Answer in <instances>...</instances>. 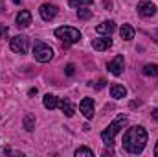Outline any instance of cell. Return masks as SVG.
Masks as SVG:
<instances>
[{
  "mask_svg": "<svg viewBox=\"0 0 158 157\" xmlns=\"http://www.w3.org/2000/svg\"><path fill=\"white\" fill-rule=\"evenodd\" d=\"M105 83H107L105 79H99V81L96 83V87H98V89H101V87H105Z\"/></svg>",
  "mask_w": 158,
  "mask_h": 157,
  "instance_id": "cb8c5ba5",
  "label": "cell"
},
{
  "mask_svg": "<svg viewBox=\"0 0 158 157\" xmlns=\"http://www.w3.org/2000/svg\"><path fill=\"white\" fill-rule=\"evenodd\" d=\"M96 32L99 35H112L116 32V24L112 20H105V22H101V24L96 26Z\"/></svg>",
  "mask_w": 158,
  "mask_h": 157,
  "instance_id": "30bf717a",
  "label": "cell"
},
{
  "mask_svg": "<svg viewBox=\"0 0 158 157\" xmlns=\"http://www.w3.org/2000/svg\"><path fill=\"white\" fill-rule=\"evenodd\" d=\"M136 9H138V13H140L142 17H145V19L156 15V6H155L153 2H147V0H145V2H140Z\"/></svg>",
  "mask_w": 158,
  "mask_h": 157,
  "instance_id": "52a82bcc",
  "label": "cell"
},
{
  "mask_svg": "<svg viewBox=\"0 0 158 157\" xmlns=\"http://www.w3.org/2000/svg\"><path fill=\"white\" fill-rule=\"evenodd\" d=\"M9 46L15 54H26L28 48H30V39L26 35H15L9 43Z\"/></svg>",
  "mask_w": 158,
  "mask_h": 157,
  "instance_id": "5b68a950",
  "label": "cell"
},
{
  "mask_svg": "<svg viewBox=\"0 0 158 157\" xmlns=\"http://www.w3.org/2000/svg\"><path fill=\"white\" fill-rule=\"evenodd\" d=\"M119 35H121V39L123 41L134 39V28H132L131 24H123V26L119 28Z\"/></svg>",
  "mask_w": 158,
  "mask_h": 157,
  "instance_id": "2e32d148",
  "label": "cell"
},
{
  "mask_svg": "<svg viewBox=\"0 0 158 157\" xmlns=\"http://www.w3.org/2000/svg\"><path fill=\"white\" fill-rule=\"evenodd\" d=\"M142 72H143L145 76H158V65H155V63H147V65L142 69Z\"/></svg>",
  "mask_w": 158,
  "mask_h": 157,
  "instance_id": "e0dca14e",
  "label": "cell"
},
{
  "mask_svg": "<svg viewBox=\"0 0 158 157\" xmlns=\"http://www.w3.org/2000/svg\"><path fill=\"white\" fill-rule=\"evenodd\" d=\"M13 2H15V4H20V2H22V0H13Z\"/></svg>",
  "mask_w": 158,
  "mask_h": 157,
  "instance_id": "4dcf8cb0",
  "label": "cell"
},
{
  "mask_svg": "<svg viewBox=\"0 0 158 157\" xmlns=\"http://www.w3.org/2000/svg\"><path fill=\"white\" fill-rule=\"evenodd\" d=\"M105 7H107V9H110V7H112V4H110L109 0H105Z\"/></svg>",
  "mask_w": 158,
  "mask_h": 157,
  "instance_id": "4316f807",
  "label": "cell"
},
{
  "mask_svg": "<svg viewBox=\"0 0 158 157\" xmlns=\"http://www.w3.org/2000/svg\"><path fill=\"white\" fill-rule=\"evenodd\" d=\"M145 142H147V131L142 126H132L123 135V148L132 155L142 154L145 148Z\"/></svg>",
  "mask_w": 158,
  "mask_h": 157,
  "instance_id": "6da1fadb",
  "label": "cell"
},
{
  "mask_svg": "<svg viewBox=\"0 0 158 157\" xmlns=\"http://www.w3.org/2000/svg\"><path fill=\"white\" fill-rule=\"evenodd\" d=\"M33 56H35V59L40 61V63H48V61L53 59V50H52L48 44L37 41V43L33 44Z\"/></svg>",
  "mask_w": 158,
  "mask_h": 157,
  "instance_id": "277c9868",
  "label": "cell"
},
{
  "mask_svg": "<svg viewBox=\"0 0 158 157\" xmlns=\"http://www.w3.org/2000/svg\"><path fill=\"white\" fill-rule=\"evenodd\" d=\"M125 126H127V117H125V115H119L116 120H112V122L109 124L107 129L101 131V139H103V142H105L107 146H112V144H114V137L118 135Z\"/></svg>",
  "mask_w": 158,
  "mask_h": 157,
  "instance_id": "7a4b0ae2",
  "label": "cell"
},
{
  "mask_svg": "<svg viewBox=\"0 0 158 157\" xmlns=\"http://www.w3.org/2000/svg\"><path fill=\"white\" fill-rule=\"evenodd\" d=\"M112 154H114L112 150H105V152H103V155H105V157H107V155H112Z\"/></svg>",
  "mask_w": 158,
  "mask_h": 157,
  "instance_id": "d4e9b609",
  "label": "cell"
},
{
  "mask_svg": "<svg viewBox=\"0 0 158 157\" xmlns=\"http://www.w3.org/2000/svg\"><path fill=\"white\" fill-rule=\"evenodd\" d=\"M42 104H44V107L46 109H55V107H59V98L57 96H53V94H46L44 98H42Z\"/></svg>",
  "mask_w": 158,
  "mask_h": 157,
  "instance_id": "5bb4252c",
  "label": "cell"
},
{
  "mask_svg": "<svg viewBox=\"0 0 158 157\" xmlns=\"http://www.w3.org/2000/svg\"><path fill=\"white\" fill-rule=\"evenodd\" d=\"M76 157H94V152L90 150V148H85V146H81L76 150Z\"/></svg>",
  "mask_w": 158,
  "mask_h": 157,
  "instance_id": "d6986e66",
  "label": "cell"
},
{
  "mask_svg": "<svg viewBox=\"0 0 158 157\" xmlns=\"http://www.w3.org/2000/svg\"><path fill=\"white\" fill-rule=\"evenodd\" d=\"M77 17H79V19H83V20H86V19H90V17H92V11H90V9H86V7H79V9H77Z\"/></svg>",
  "mask_w": 158,
  "mask_h": 157,
  "instance_id": "44dd1931",
  "label": "cell"
},
{
  "mask_svg": "<svg viewBox=\"0 0 158 157\" xmlns=\"http://www.w3.org/2000/svg\"><path fill=\"white\" fill-rule=\"evenodd\" d=\"M59 107H61V111H63L66 117H72V115L76 113V107L72 105V102H70V100H64V98H63V100H59Z\"/></svg>",
  "mask_w": 158,
  "mask_h": 157,
  "instance_id": "9a60e30c",
  "label": "cell"
},
{
  "mask_svg": "<svg viewBox=\"0 0 158 157\" xmlns=\"http://www.w3.org/2000/svg\"><path fill=\"white\" fill-rule=\"evenodd\" d=\"M110 96L116 98V100L125 98V96H127V89H125L123 85H119V83H112V85H110Z\"/></svg>",
  "mask_w": 158,
  "mask_h": 157,
  "instance_id": "4fadbf2b",
  "label": "cell"
},
{
  "mask_svg": "<svg viewBox=\"0 0 158 157\" xmlns=\"http://www.w3.org/2000/svg\"><path fill=\"white\" fill-rule=\"evenodd\" d=\"M94 0H68V4L72 6V7H86V6H90Z\"/></svg>",
  "mask_w": 158,
  "mask_h": 157,
  "instance_id": "ffe728a7",
  "label": "cell"
},
{
  "mask_svg": "<svg viewBox=\"0 0 158 157\" xmlns=\"http://www.w3.org/2000/svg\"><path fill=\"white\" fill-rule=\"evenodd\" d=\"M7 34H9V28H7L6 24H0V41L6 39V37H7Z\"/></svg>",
  "mask_w": 158,
  "mask_h": 157,
  "instance_id": "603a6c76",
  "label": "cell"
},
{
  "mask_svg": "<svg viewBox=\"0 0 158 157\" xmlns=\"http://www.w3.org/2000/svg\"><path fill=\"white\" fill-rule=\"evenodd\" d=\"M153 118H155V120H158V107L153 111Z\"/></svg>",
  "mask_w": 158,
  "mask_h": 157,
  "instance_id": "484cf974",
  "label": "cell"
},
{
  "mask_svg": "<svg viewBox=\"0 0 158 157\" xmlns=\"http://www.w3.org/2000/svg\"><path fill=\"white\" fill-rule=\"evenodd\" d=\"M24 128L28 129V131H33V128H35V117L33 115H24Z\"/></svg>",
  "mask_w": 158,
  "mask_h": 157,
  "instance_id": "ac0fdd59",
  "label": "cell"
},
{
  "mask_svg": "<svg viewBox=\"0 0 158 157\" xmlns=\"http://www.w3.org/2000/svg\"><path fill=\"white\" fill-rule=\"evenodd\" d=\"M37 94V89H30V96H35Z\"/></svg>",
  "mask_w": 158,
  "mask_h": 157,
  "instance_id": "83f0119b",
  "label": "cell"
},
{
  "mask_svg": "<svg viewBox=\"0 0 158 157\" xmlns=\"http://www.w3.org/2000/svg\"><path fill=\"white\" fill-rule=\"evenodd\" d=\"M109 72L114 74V76H119L123 72V56H116L110 63H109Z\"/></svg>",
  "mask_w": 158,
  "mask_h": 157,
  "instance_id": "8fae6325",
  "label": "cell"
},
{
  "mask_svg": "<svg viewBox=\"0 0 158 157\" xmlns=\"http://www.w3.org/2000/svg\"><path fill=\"white\" fill-rule=\"evenodd\" d=\"M17 26L19 28H28L30 24H31V13L28 11V9H22L19 15H17Z\"/></svg>",
  "mask_w": 158,
  "mask_h": 157,
  "instance_id": "7c38bea8",
  "label": "cell"
},
{
  "mask_svg": "<svg viewBox=\"0 0 158 157\" xmlns=\"http://www.w3.org/2000/svg\"><path fill=\"white\" fill-rule=\"evenodd\" d=\"M39 13H40V17H42V20H52V19H55V15L59 13V9H57L55 4H42L39 7Z\"/></svg>",
  "mask_w": 158,
  "mask_h": 157,
  "instance_id": "8992f818",
  "label": "cell"
},
{
  "mask_svg": "<svg viewBox=\"0 0 158 157\" xmlns=\"http://www.w3.org/2000/svg\"><path fill=\"white\" fill-rule=\"evenodd\" d=\"M55 37L61 39L64 44H76L81 41V34H79V30L72 28V26H61L55 30Z\"/></svg>",
  "mask_w": 158,
  "mask_h": 157,
  "instance_id": "3957f363",
  "label": "cell"
},
{
  "mask_svg": "<svg viewBox=\"0 0 158 157\" xmlns=\"http://www.w3.org/2000/svg\"><path fill=\"white\" fill-rule=\"evenodd\" d=\"M79 109H81V113L85 115V118H88V120H90V118L94 117V100H92V98H88V96H86V98H83V100L79 102Z\"/></svg>",
  "mask_w": 158,
  "mask_h": 157,
  "instance_id": "ba28073f",
  "label": "cell"
},
{
  "mask_svg": "<svg viewBox=\"0 0 158 157\" xmlns=\"http://www.w3.org/2000/svg\"><path fill=\"white\" fill-rule=\"evenodd\" d=\"M110 46H112V39H110V35H103V37H99V39L92 41V48H94V50H98V52L109 50Z\"/></svg>",
  "mask_w": 158,
  "mask_h": 157,
  "instance_id": "9c48e42d",
  "label": "cell"
},
{
  "mask_svg": "<svg viewBox=\"0 0 158 157\" xmlns=\"http://www.w3.org/2000/svg\"><path fill=\"white\" fill-rule=\"evenodd\" d=\"M155 155L158 157V142H156V146H155Z\"/></svg>",
  "mask_w": 158,
  "mask_h": 157,
  "instance_id": "f1b7e54d",
  "label": "cell"
},
{
  "mask_svg": "<svg viewBox=\"0 0 158 157\" xmlns=\"http://www.w3.org/2000/svg\"><path fill=\"white\" fill-rule=\"evenodd\" d=\"M4 9H6V7H4V4H2V2H0V13H2V11H4Z\"/></svg>",
  "mask_w": 158,
  "mask_h": 157,
  "instance_id": "f546056e",
  "label": "cell"
},
{
  "mask_svg": "<svg viewBox=\"0 0 158 157\" xmlns=\"http://www.w3.org/2000/svg\"><path fill=\"white\" fill-rule=\"evenodd\" d=\"M64 74H66V76H74V74H76V67H74L72 63H68V65L64 67Z\"/></svg>",
  "mask_w": 158,
  "mask_h": 157,
  "instance_id": "7402d4cb",
  "label": "cell"
}]
</instances>
